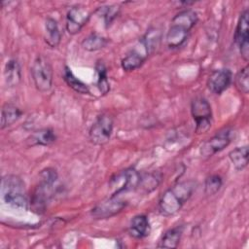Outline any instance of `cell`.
Returning <instances> with one entry per match:
<instances>
[{
    "label": "cell",
    "mask_w": 249,
    "mask_h": 249,
    "mask_svg": "<svg viewBox=\"0 0 249 249\" xmlns=\"http://www.w3.org/2000/svg\"><path fill=\"white\" fill-rule=\"evenodd\" d=\"M114 128L113 117L108 113H102L97 116L94 123L91 124L89 136V140L94 145H104L109 142Z\"/></svg>",
    "instance_id": "8992f818"
},
{
    "label": "cell",
    "mask_w": 249,
    "mask_h": 249,
    "mask_svg": "<svg viewBox=\"0 0 249 249\" xmlns=\"http://www.w3.org/2000/svg\"><path fill=\"white\" fill-rule=\"evenodd\" d=\"M45 42L51 48H56L61 41V33L57 21L53 18H48L45 21Z\"/></svg>",
    "instance_id": "ac0fdd59"
},
{
    "label": "cell",
    "mask_w": 249,
    "mask_h": 249,
    "mask_svg": "<svg viewBox=\"0 0 249 249\" xmlns=\"http://www.w3.org/2000/svg\"><path fill=\"white\" fill-rule=\"evenodd\" d=\"M249 12L245 9L239 16L235 32H234V42L238 47L241 57L248 61L249 58Z\"/></svg>",
    "instance_id": "30bf717a"
},
{
    "label": "cell",
    "mask_w": 249,
    "mask_h": 249,
    "mask_svg": "<svg viewBox=\"0 0 249 249\" xmlns=\"http://www.w3.org/2000/svg\"><path fill=\"white\" fill-rule=\"evenodd\" d=\"M90 18L89 11L83 6H73L66 14L65 28L66 31L75 35L81 31V29L87 24Z\"/></svg>",
    "instance_id": "8fae6325"
},
{
    "label": "cell",
    "mask_w": 249,
    "mask_h": 249,
    "mask_svg": "<svg viewBox=\"0 0 249 249\" xmlns=\"http://www.w3.org/2000/svg\"><path fill=\"white\" fill-rule=\"evenodd\" d=\"M119 12H120V8L116 5H111V6L104 7L102 17H103L104 23H105L106 26L110 25V23L118 17Z\"/></svg>",
    "instance_id": "83f0119b"
},
{
    "label": "cell",
    "mask_w": 249,
    "mask_h": 249,
    "mask_svg": "<svg viewBox=\"0 0 249 249\" xmlns=\"http://www.w3.org/2000/svg\"><path fill=\"white\" fill-rule=\"evenodd\" d=\"M229 159L231 161L233 167L240 171L244 169L248 164V147H236L229 153Z\"/></svg>",
    "instance_id": "ffe728a7"
},
{
    "label": "cell",
    "mask_w": 249,
    "mask_h": 249,
    "mask_svg": "<svg viewBox=\"0 0 249 249\" xmlns=\"http://www.w3.org/2000/svg\"><path fill=\"white\" fill-rule=\"evenodd\" d=\"M196 188V182L195 180H187L174 184L160 196L159 201L160 213L165 217L175 215L190 199Z\"/></svg>",
    "instance_id": "6da1fadb"
},
{
    "label": "cell",
    "mask_w": 249,
    "mask_h": 249,
    "mask_svg": "<svg viewBox=\"0 0 249 249\" xmlns=\"http://www.w3.org/2000/svg\"><path fill=\"white\" fill-rule=\"evenodd\" d=\"M232 132L233 131L231 128H225L203 142L199 148V154L201 157L210 158L223 151L231 142Z\"/></svg>",
    "instance_id": "ba28073f"
},
{
    "label": "cell",
    "mask_w": 249,
    "mask_h": 249,
    "mask_svg": "<svg viewBox=\"0 0 249 249\" xmlns=\"http://www.w3.org/2000/svg\"><path fill=\"white\" fill-rule=\"evenodd\" d=\"M1 194L5 203L18 208H28L29 201L25 193V184L20 177L12 174L4 176Z\"/></svg>",
    "instance_id": "3957f363"
},
{
    "label": "cell",
    "mask_w": 249,
    "mask_h": 249,
    "mask_svg": "<svg viewBox=\"0 0 249 249\" xmlns=\"http://www.w3.org/2000/svg\"><path fill=\"white\" fill-rule=\"evenodd\" d=\"M198 20L197 14L191 9L179 12L171 19L167 34L166 45L169 49L180 48L188 39L190 31Z\"/></svg>",
    "instance_id": "7a4b0ae2"
},
{
    "label": "cell",
    "mask_w": 249,
    "mask_h": 249,
    "mask_svg": "<svg viewBox=\"0 0 249 249\" xmlns=\"http://www.w3.org/2000/svg\"><path fill=\"white\" fill-rule=\"evenodd\" d=\"M127 202L119 196H110L108 198L96 204L91 210L90 215L94 219H107L119 214Z\"/></svg>",
    "instance_id": "9c48e42d"
},
{
    "label": "cell",
    "mask_w": 249,
    "mask_h": 249,
    "mask_svg": "<svg viewBox=\"0 0 249 249\" xmlns=\"http://www.w3.org/2000/svg\"><path fill=\"white\" fill-rule=\"evenodd\" d=\"M23 112L13 103H5L1 109V129L8 127L20 119Z\"/></svg>",
    "instance_id": "d6986e66"
},
{
    "label": "cell",
    "mask_w": 249,
    "mask_h": 249,
    "mask_svg": "<svg viewBox=\"0 0 249 249\" xmlns=\"http://www.w3.org/2000/svg\"><path fill=\"white\" fill-rule=\"evenodd\" d=\"M191 114L196 123V132L208 131L212 123V110L208 100L203 96H197L191 103Z\"/></svg>",
    "instance_id": "5b68a950"
},
{
    "label": "cell",
    "mask_w": 249,
    "mask_h": 249,
    "mask_svg": "<svg viewBox=\"0 0 249 249\" xmlns=\"http://www.w3.org/2000/svg\"><path fill=\"white\" fill-rule=\"evenodd\" d=\"M96 70V87L102 94H106L110 90V84L107 77V69L102 61H97L95 65Z\"/></svg>",
    "instance_id": "cb8c5ba5"
},
{
    "label": "cell",
    "mask_w": 249,
    "mask_h": 249,
    "mask_svg": "<svg viewBox=\"0 0 249 249\" xmlns=\"http://www.w3.org/2000/svg\"><path fill=\"white\" fill-rule=\"evenodd\" d=\"M4 80L9 88L17 87L21 81V68L19 62L15 59H9L4 67Z\"/></svg>",
    "instance_id": "2e32d148"
},
{
    "label": "cell",
    "mask_w": 249,
    "mask_h": 249,
    "mask_svg": "<svg viewBox=\"0 0 249 249\" xmlns=\"http://www.w3.org/2000/svg\"><path fill=\"white\" fill-rule=\"evenodd\" d=\"M223 185L222 177L218 174H212L206 177L204 181V193L207 196H213L219 192Z\"/></svg>",
    "instance_id": "484cf974"
},
{
    "label": "cell",
    "mask_w": 249,
    "mask_h": 249,
    "mask_svg": "<svg viewBox=\"0 0 249 249\" xmlns=\"http://www.w3.org/2000/svg\"><path fill=\"white\" fill-rule=\"evenodd\" d=\"M161 179V175L158 172L146 174L143 177H140V182L137 189H141L145 194H149L158 188Z\"/></svg>",
    "instance_id": "d4e9b609"
},
{
    "label": "cell",
    "mask_w": 249,
    "mask_h": 249,
    "mask_svg": "<svg viewBox=\"0 0 249 249\" xmlns=\"http://www.w3.org/2000/svg\"><path fill=\"white\" fill-rule=\"evenodd\" d=\"M128 233L136 239H142L148 236L151 232V226L149 219L144 214H138L131 218L128 225Z\"/></svg>",
    "instance_id": "5bb4252c"
},
{
    "label": "cell",
    "mask_w": 249,
    "mask_h": 249,
    "mask_svg": "<svg viewBox=\"0 0 249 249\" xmlns=\"http://www.w3.org/2000/svg\"><path fill=\"white\" fill-rule=\"evenodd\" d=\"M107 38L97 33H91L82 41L81 46L84 50L88 52H96L103 49L107 45Z\"/></svg>",
    "instance_id": "7402d4cb"
},
{
    "label": "cell",
    "mask_w": 249,
    "mask_h": 249,
    "mask_svg": "<svg viewBox=\"0 0 249 249\" xmlns=\"http://www.w3.org/2000/svg\"><path fill=\"white\" fill-rule=\"evenodd\" d=\"M140 177V174L132 167L122 170L113 176L109 182V187L112 190L111 196H119L124 192L137 189Z\"/></svg>",
    "instance_id": "52a82bcc"
},
{
    "label": "cell",
    "mask_w": 249,
    "mask_h": 249,
    "mask_svg": "<svg viewBox=\"0 0 249 249\" xmlns=\"http://www.w3.org/2000/svg\"><path fill=\"white\" fill-rule=\"evenodd\" d=\"M30 72L34 86L39 91L46 92L52 89L53 72L47 57L41 54L38 55L32 63Z\"/></svg>",
    "instance_id": "277c9868"
},
{
    "label": "cell",
    "mask_w": 249,
    "mask_h": 249,
    "mask_svg": "<svg viewBox=\"0 0 249 249\" xmlns=\"http://www.w3.org/2000/svg\"><path fill=\"white\" fill-rule=\"evenodd\" d=\"M235 86L238 90L244 94L249 91V67L248 65L241 68L235 76Z\"/></svg>",
    "instance_id": "4316f807"
},
{
    "label": "cell",
    "mask_w": 249,
    "mask_h": 249,
    "mask_svg": "<svg viewBox=\"0 0 249 249\" xmlns=\"http://www.w3.org/2000/svg\"><path fill=\"white\" fill-rule=\"evenodd\" d=\"M161 39V31L158 28H150L140 39L151 55L159 47Z\"/></svg>",
    "instance_id": "603a6c76"
},
{
    "label": "cell",
    "mask_w": 249,
    "mask_h": 249,
    "mask_svg": "<svg viewBox=\"0 0 249 249\" xmlns=\"http://www.w3.org/2000/svg\"><path fill=\"white\" fill-rule=\"evenodd\" d=\"M64 81L66 84L76 92L81 93V94H88L89 93V89L87 84H85L83 81H81L79 78H77L74 73L71 71V69L67 66L64 68V73H63Z\"/></svg>",
    "instance_id": "44dd1931"
},
{
    "label": "cell",
    "mask_w": 249,
    "mask_h": 249,
    "mask_svg": "<svg viewBox=\"0 0 249 249\" xmlns=\"http://www.w3.org/2000/svg\"><path fill=\"white\" fill-rule=\"evenodd\" d=\"M231 72L228 68L214 70L207 79V88L214 94L224 92L231 83Z\"/></svg>",
    "instance_id": "4fadbf2b"
},
{
    "label": "cell",
    "mask_w": 249,
    "mask_h": 249,
    "mask_svg": "<svg viewBox=\"0 0 249 249\" xmlns=\"http://www.w3.org/2000/svg\"><path fill=\"white\" fill-rule=\"evenodd\" d=\"M184 231V227L182 225L176 226L172 229L167 230L161 236V238L159 241V244L157 245L159 248H177L179 245V242L181 240L182 234Z\"/></svg>",
    "instance_id": "e0dca14e"
},
{
    "label": "cell",
    "mask_w": 249,
    "mask_h": 249,
    "mask_svg": "<svg viewBox=\"0 0 249 249\" xmlns=\"http://www.w3.org/2000/svg\"><path fill=\"white\" fill-rule=\"evenodd\" d=\"M149 53L141 40L137 45L122 59L121 66L126 72H131L138 69L149 56Z\"/></svg>",
    "instance_id": "7c38bea8"
},
{
    "label": "cell",
    "mask_w": 249,
    "mask_h": 249,
    "mask_svg": "<svg viewBox=\"0 0 249 249\" xmlns=\"http://www.w3.org/2000/svg\"><path fill=\"white\" fill-rule=\"evenodd\" d=\"M56 140L54 131L50 127H45L34 131L27 139L28 146H49Z\"/></svg>",
    "instance_id": "9a60e30c"
}]
</instances>
